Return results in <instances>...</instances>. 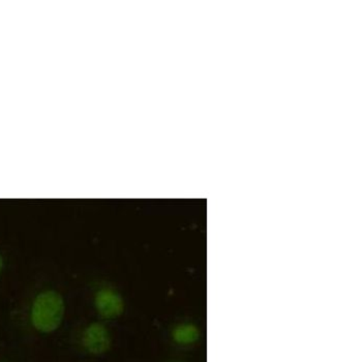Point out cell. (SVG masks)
<instances>
[{
	"mask_svg": "<svg viewBox=\"0 0 362 362\" xmlns=\"http://www.w3.org/2000/svg\"><path fill=\"white\" fill-rule=\"evenodd\" d=\"M64 300L59 293L48 290L37 295L31 310V321L37 330L51 332L62 323Z\"/></svg>",
	"mask_w": 362,
	"mask_h": 362,
	"instance_id": "cell-1",
	"label": "cell"
},
{
	"mask_svg": "<svg viewBox=\"0 0 362 362\" xmlns=\"http://www.w3.org/2000/svg\"><path fill=\"white\" fill-rule=\"evenodd\" d=\"M85 348L93 354H102L108 351L111 346V337L106 326L100 323H93L84 332Z\"/></svg>",
	"mask_w": 362,
	"mask_h": 362,
	"instance_id": "cell-2",
	"label": "cell"
},
{
	"mask_svg": "<svg viewBox=\"0 0 362 362\" xmlns=\"http://www.w3.org/2000/svg\"><path fill=\"white\" fill-rule=\"evenodd\" d=\"M197 330L195 327L189 325L180 326L174 332V337L176 341L180 343L187 344L195 341L197 337Z\"/></svg>",
	"mask_w": 362,
	"mask_h": 362,
	"instance_id": "cell-4",
	"label": "cell"
},
{
	"mask_svg": "<svg viewBox=\"0 0 362 362\" xmlns=\"http://www.w3.org/2000/svg\"><path fill=\"white\" fill-rule=\"evenodd\" d=\"M1 267H2V258H1V255H0V269H1Z\"/></svg>",
	"mask_w": 362,
	"mask_h": 362,
	"instance_id": "cell-5",
	"label": "cell"
},
{
	"mask_svg": "<svg viewBox=\"0 0 362 362\" xmlns=\"http://www.w3.org/2000/svg\"><path fill=\"white\" fill-rule=\"evenodd\" d=\"M95 307L105 318H115L124 310V301L113 290L102 289L95 295Z\"/></svg>",
	"mask_w": 362,
	"mask_h": 362,
	"instance_id": "cell-3",
	"label": "cell"
}]
</instances>
